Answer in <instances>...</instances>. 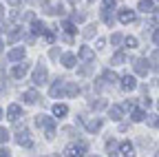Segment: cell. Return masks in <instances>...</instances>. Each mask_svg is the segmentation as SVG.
I'll return each instance as SVG.
<instances>
[{
	"mask_svg": "<svg viewBox=\"0 0 159 157\" xmlns=\"http://www.w3.org/2000/svg\"><path fill=\"white\" fill-rule=\"evenodd\" d=\"M42 9H44V13H49V16H55V13H64L62 5H60V2H55V0H49V2H44V5H42Z\"/></svg>",
	"mask_w": 159,
	"mask_h": 157,
	"instance_id": "1",
	"label": "cell"
},
{
	"mask_svg": "<svg viewBox=\"0 0 159 157\" xmlns=\"http://www.w3.org/2000/svg\"><path fill=\"white\" fill-rule=\"evenodd\" d=\"M31 80H33L35 86L44 84V82H47V69H44V67H38V69L33 71V77H31Z\"/></svg>",
	"mask_w": 159,
	"mask_h": 157,
	"instance_id": "2",
	"label": "cell"
},
{
	"mask_svg": "<svg viewBox=\"0 0 159 157\" xmlns=\"http://www.w3.org/2000/svg\"><path fill=\"white\" fill-rule=\"evenodd\" d=\"M62 155H86V146L84 144H71V146L64 148Z\"/></svg>",
	"mask_w": 159,
	"mask_h": 157,
	"instance_id": "3",
	"label": "cell"
},
{
	"mask_svg": "<svg viewBox=\"0 0 159 157\" xmlns=\"http://www.w3.org/2000/svg\"><path fill=\"white\" fill-rule=\"evenodd\" d=\"M27 73H29V64H27V62H22V64L13 67V71H11V75L16 77V80H20V77H25Z\"/></svg>",
	"mask_w": 159,
	"mask_h": 157,
	"instance_id": "4",
	"label": "cell"
},
{
	"mask_svg": "<svg viewBox=\"0 0 159 157\" xmlns=\"http://www.w3.org/2000/svg\"><path fill=\"white\" fill-rule=\"evenodd\" d=\"M148 60H144V58H139V60H135V73H139V75H146L148 73Z\"/></svg>",
	"mask_w": 159,
	"mask_h": 157,
	"instance_id": "5",
	"label": "cell"
},
{
	"mask_svg": "<svg viewBox=\"0 0 159 157\" xmlns=\"http://www.w3.org/2000/svg\"><path fill=\"white\" fill-rule=\"evenodd\" d=\"M64 84H66V82L62 80V77H57V80H55V84L51 86V95H53V97L62 95V93H64Z\"/></svg>",
	"mask_w": 159,
	"mask_h": 157,
	"instance_id": "6",
	"label": "cell"
},
{
	"mask_svg": "<svg viewBox=\"0 0 159 157\" xmlns=\"http://www.w3.org/2000/svg\"><path fill=\"white\" fill-rule=\"evenodd\" d=\"M35 124H38L40 128H53V120H51V117H47V115H38V117H35Z\"/></svg>",
	"mask_w": 159,
	"mask_h": 157,
	"instance_id": "7",
	"label": "cell"
},
{
	"mask_svg": "<svg viewBox=\"0 0 159 157\" xmlns=\"http://www.w3.org/2000/svg\"><path fill=\"white\" fill-rule=\"evenodd\" d=\"M135 86H137V80H135L133 75H124V77H122V89H124V91H133Z\"/></svg>",
	"mask_w": 159,
	"mask_h": 157,
	"instance_id": "8",
	"label": "cell"
},
{
	"mask_svg": "<svg viewBox=\"0 0 159 157\" xmlns=\"http://www.w3.org/2000/svg\"><path fill=\"white\" fill-rule=\"evenodd\" d=\"M20 113H22V111H20L18 104H11V106L7 109V117H9L11 122H18V120H20Z\"/></svg>",
	"mask_w": 159,
	"mask_h": 157,
	"instance_id": "9",
	"label": "cell"
},
{
	"mask_svg": "<svg viewBox=\"0 0 159 157\" xmlns=\"http://www.w3.org/2000/svg\"><path fill=\"white\" fill-rule=\"evenodd\" d=\"M31 31H33V35H44L47 33V27L40 22V20H31Z\"/></svg>",
	"mask_w": 159,
	"mask_h": 157,
	"instance_id": "10",
	"label": "cell"
},
{
	"mask_svg": "<svg viewBox=\"0 0 159 157\" xmlns=\"http://www.w3.org/2000/svg\"><path fill=\"white\" fill-rule=\"evenodd\" d=\"M133 20H135V13H133L130 9H122V11H119V22L128 25V22H133Z\"/></svg>",
	"mask_w": 159,
	"mask_h": 157,
	"instance_id": "11",
	"label": "cell"
},
{
	"mask_svg": "<svg viewBox=\"0 0 159 157\" xmlns=\"http://www.w3.org/2000/svg\"><path fill=\"white\" fill-rule=\"evenodd\" d=\"M7 58H9L11 62L22 60V58H25V49H22V47H16V49H11V51H9V55H7Z\"/></svg>",
	"mask_w": 159,
	"mask_h": 157,
	"instance_id": "12",
	"label": "cell"
},
{
	"mask_svg": "<svg viewBox=\"0 0 159 157\" xmlns=\"http://www.w3.org/2000/svg\"><path fill=\"white\" fill-rule=\"evenodd\" d=\"M16 142H18L20 146H31V137H29V133H27V131H20V133H18V137H16Z\"/></svg>",
	"mask_w": 159,
	"mask_h": 157,
	"instance_id": "13",
	"label": "cell"
},
{
	"mask_svg": "<svg viewBox=\"0 0 159 157\" xmlns=\"http://www.w3.org/2000/svg\"><path fill=\"white\" fill-rule=\"evenodd\" d=\"M22 97H25V102H27V104H35V102L40 100V95H38L35 91H27Z\"/></svg>",
	"mask_w": 159,
	"mask_h": 157,
	"instance_id": "14",
	"label": "cell"
},
{
	"mask_svg": "<svg viewBox=\"0 0 159 157\" xmlns=\"http://www.w3.org/2000/svg\"><path fill=\"white\" fill-rule=\"evenodd\" d=\"M62 64H64L66 69L75 67V55H73V53H64V55H62Z\"/></svg>",
	"mask_w": 159,
	"mask_h": 157,
	"instance_id": "15",
	"label": "cell"
},
{
	"mask_svg": "<svg viewBox=\"0 0 159 157\" xmlns=\"http://www.w3.org/2000/svg\"><path fill=\"white\" fill-rule=\"evenodd\" d=\"M66 113H69L66 104H55V106H53V115H57V117H64Z\"/></svg>",
	"mask_w": 159,
	"mask_h": 157,
	"instance_id": "16",
	"label": "cell"
},
{
	"mask_svg": "<svg viewBox=\"0 0 159 157\" xmlns=\"http://www.w3.org/2000/svg\"><path fill=\"white\" fill-rule=\"evenodd\" d=\"M119 155H133V144L130 142H122L119 144Z\"/></svg>",
	"mask_w": 159,
	"mask_h": 157,
	"instance_id": "17",
	"label": "cell"
},
{
	"mask_svg": "<svg viewBox=\"0 0 159 157\" xmlns=\"http://www.w3.org/2000/svg\"><path fill=\"white\" fill-rule=\"evenodd\" d=\"M99 128H102V120H93V122L86 124V131H89V133H95V131H99Z\"/></svg>",
	"mask_w": 159,
	"mask_h": 157,
	"instance_id": "18",
	"label": "cell"
},
{
	"mask_svg": "<svg viewBox=\"0 0 159 157\" xmlns=\"http://www.w3.org/2000/svg\"><path fill=\"white\" fill-rule=\"evenodd\" d=\"M80 58H82V60H93V49L82 47V49H80Z\"/></svg>",
	"mask_w": 159,
	"mask_h": 157,
	"instance_id": "19",
	"label": "cell"
},
{
	"mask_svg": "<svg viewBox=\"0 0 159 157\" xmlns=\"http://www.w3.org/2000/svg\"><path fill=\"white\" fill-rule=\"evenodd\" d=\"M91 109H93V111H102V109H106V100H93V102H91Z\"/></svg>",
	"mask_w": 159,
	"mask_h": 157,
	"instance_id": "20",
	"label": "cell"
},
{
	"mask_svg": "<svg viewBox=\"0 0 159 157\" xmlns=\"http://www.w3.org/2000/svg\"><path fill=\"white\" fill-rule=\"evenodd\" d=\"M139 9H142L144 13H150L152 11V2L150 0H142V2H139Z\"/></svg>",
	"mask_w": 159,
	"mask_h": 157,
	"instance_id": "21",
	"label": "cell"
},
{
	"mask_svg": "<svg viewBox=\"0 0 159 157\" xmlns=\"http://www.w3.org/2000/svg\"><path fill=\"white\" fill-rule=\"evenodd\" d=\"M111 117L113 120H122V106H111Z\"/></svg>",
	"mask_w": 159,
	"mask_h": 157,
	"instance_id": "22",
	"label": "cell"
},
{
	"mask_svg": "<svg viewBox=\"0 0 159 157\" xmlns=\"http://www.w3.org/2000/svg\"><path fill=\"white\" fill-rule=\"evenodd\" d=\"M102 18H104V22H106V25H113V13H111V9H106V7H104Z\"/></svg>",
	"mask_w": 159,
	"mask_h": 157,
	"instance_id": "23",
	"label": "cell"
},
{
	"mask_svg": "<svg viewBox=\"0 0 159 157\" xmlns=\"http://www.w3.org/2000/svg\"><path fill=\"white\" fill-rule=\"evenodd\" d=\"M124 60H126V55H124L122 51H119V53H115V55H113V64H122Z\"/></svg>",
	"mask_w": 159,
	"mask_h": 157,
	"instance_id": "24",
	"label": "cell"
},
{
	"mask_svg": "<svg viewBox=\"0 0 159 157\" xmlns=\"http://www.w3.org/2000/svg\"><path fill=\"white\" fill-rule=\"evenodd\" d=\"M77 93H80V89H77L75 84H69V86H66V95H69V97H73V95H77Z\"/></svg>",
	"mask_w": 159,
	"mask_h": 157,
	"instance_id": "25",
	"label": "cell"
},
{
	"mask_svg": "<svg viewBox=\"0 0 159 157\" xmlns=\"http://www.w3.org/2000/svg\"><path fill=\"white\" fill-rule=\"evenodd\" d=\"M104 80H108V82H117V75H115L113 71H104Z\"/></svg>",
	"mask_w": 159,
	"mask_h": 157,
	"instance_id": "26",
	"label": "cell"
},
{
	"mask_svg": "<svg viewBox=\"0 0 159 157\" xmlns=\"http://www.w3.org/2000/svg\"><path fill=\"white\" fill-rule=\"evenodd\" d=\"M93 35H95V27L91 25V27H86V29H84V38L89 40V38H93Z\"/></svg>",
	"mask_w": 159,
	"mask_h": 157,
	"instance_id": "27",
	"label": "cell"
},
{
	"mask_svg": "<svg viewBox=\"0 0 159 157\" xmlns=\"http://www.w3.org/2000/svg\"><path fill=\"white\" fill-rule=\"evenodd\" d=\"M20 35H22V31H11V33H9V42H16V40H20Z\"/></svg>",
	"mask_w": 159,
	"mask_h": 157,
	"instance_id": "28",
	"label": "cell"
},
{
	"mask_svg": "<svg viewBox=\"0 0 159 157\" xmlns=\"http://www.w3.org/2000/svg\"><path fill=\"white\" fill-rule=\"evenodd\" d=\"M9 140V133H7V128H0V144H5Z\"/></svg>",
	"mask_w": 159,
	"mask_h": 157,
	"instance_id": "29",
	"label": "cell"
},
{
	"mask_svg": "<svg viewBox=\"0 0 159 157\" xmlns=\"http://www.w3.org/2000/svg\"><path fill=\"white\" fill-rule=\"evenodd\" d=\"M144 117H146V115H144V111H135V113H133V120H135V122H142Z\"/></svg>",
	"mask_w": 159,
	"mask_h": 157,
	"instance_id": "30",
	"label": "cell"
},
{
	"mask_svg": "<svg viewBox=\"0 0 159 157\" xmlns=\"http://www.w3.org/2000/svg\"><path fill=\"white\" fill-rule=\"evenodd\" d=\"M62 27H64V31H66V33H75V25H73V22H64Z\"/></svg>",
	"mask_w": 159,
	"mask_h": 157,
	"instance_id": "31",
	"label": "cell"
},
{
	"mask_svg": "<svg viewBox=\"0 0 159 157\" xmlns=\"http://www.w3.org/2000/svg\"><path fill=\"white\" fill-rule=\"evenodd\" d=\"M126 47L135 49V47H137V38H126Z\"/></svg>",
	"mask_w": 159,
	"mask_h": 157,
	"instance_id": "32",
	"label": "cell"
},
{
	"mask_svg": "<svg viewBox=\"0 0 159 157\" xmlns=\"http://www.w3.org/2000/svg\"><path fill=\"white\" fill-rule=\"evenodd\" d=\"M84 18H86L84 13H73V20L75 22H84Z\"/></svg>",
	"mask_w": 159,
	"mask_h": 157,
	"instance_id": "33",
	"label": "cell"
},
{
	"mask_svg": "<svg viewBox=\"0 0 159 157\" xmlns=\"http://www.w3.org/2000/svg\"><path fill=\"white\" fill-rule=\"evenodd\" d=\"M122 40H124V38H122V35H119V33H115V35L111 38V42H113V44H119V42H122Z\"/></svg>",
	"mask_w": 159,
	"mask_h": 157,
	"instance_id": "34",
	"label": "cell"
},
{
	"mask_svg": "<svg viewBox=\"0 0 159 157\" xmlns=\"http://www.w3.org/2000/svg\"><path fill=\"white\" fill-rule=\"evenodd\" d=\"M44 40H47V42H53V31H47V33H44Z\"/></svg>",
	"mask_w": 159,
	"mask_h": 157,
	"instance_id": "35",
	"label": "cell"
},
{
	"mask_svg": "<svg viewBox=\"0 0 159 157\" xmlns=\"http://www.w3.org/2000/svg\"><path fill=\"white\" fill-rule=\"evenodd\" d=\"M91 73V67H82V69H80V75H89Z\"/></svg>",
	"mask_w": 159,
	"mask_h": 157,
	"instance_id": "36",
	"label": "cell"
},
{
	"mask_svg": "<svg viewBox=\"0 0 159 157\" xmlns=\"http://www.w3.org/2000/svg\"><path fill=\"white\" fill-rule=\"evenodd\" d=\"M104 7H106V9H111V7H115V0H104Z\"/></svg>",
	"mask_w": 159,
	"mask_h": 157,
	"instance_id": "37",
	"label": "cell"
},
{
	"mask_svg": "<svg viewBox=\"0 0 159 157\" xmlns=\"http://www.w3.org/2000/svg\"><path fill=\"white\" fill-rule=\"evenodd\" d=\"M157 122H159V120H157V117H155V115H150V120H148V124H152V126H157Z\"/></svg>",
	"mask_w": 159,
	"mask_h": 157,
	"instance_id": "38",
	"label": "cell"
},
{
	"mask_svg": "<svg viewBox=\"0 0 159 157\" xmlns=\"http://www.w3.org/2000/svg\"><path fill=\"white\" fill-rule=\"evenodd\" d=\"M0 157H9V150L7 148H0Z\"/></svg>",
	"mask_w": 159,
	"mask_h": 157,
	"instance_id": "39",
	"label": "cell"
},
{
	"mask_svg": "<svg viewBox=\"0 0 159 157\" xmlns=\"http://www.w3.org/2000/svg\"><path fill=\"white\" fill-rule=\"evenodd\" d=\"M49 55H51V58H57V55H60V51H57V49H51V53H49Z\"/></svg>",
	"mask_w": 159,
	"mask_h": 157,
	"instance_id": "40",
	"label": "cell"
},
{
	"mask_svg": "<svg viewBox=\"0 0 159 157\" xmlns=\"http://www.w3.org/2000/svg\"><path fill=\"white\" fill-rule=\"evenodd\" d=\"M124 109H135V102H130V100H128V102L124 104Z\"/></svg>",
	"mask_w": 159,
	"mask_h": 157,
	"instance_id": "41",
	"label": "cell"
},
{
	"mask_svg": "<svg viewBox=\"0 0 159 157\" xmlns=\"http://www.w3.org/2000/svg\"><path fill=\"white\" fill-rule=\"evenodd\" d=\"M152 40H155V42H157V44H159V29H157V31H155V35H152Z\"/></svg>",
	"mask_w": 159,
	"mask_h": 157,
	"instance_id": "42",
	"label": "cell"
},
{
	"mask_svg": "<svg viewBox=\"0 0 159 157\" xmlns=\"http://www.w3.org/2000/svg\"><path fill=\"white\" fill-rule=\"evenodd\" d=\"M2 11H5V9H2V7H0V20H2V18H5V13H2Z\"/></svg>",
	"mask_w": 159,
	"mask_h": 157,
	"instance_id": "43",
	"label": "cell"
},
{
	"mask_svg": "<svg viewBox=\"0 0 159 157\" xmlns=\"http://www.w3.org/2000/svg\"><path fill=\"white\" fill-rule=\"evenodd\" d=\"M27 2H31V5H35V2H40V0H27Z\"/></svg>",
	"mask_w": 159,
	"mask_h": 157,
	"instance_id": "44",
	"label": "cell"
},
{
	"mask_svg": "<svg viewBox=\"0 0 159 157\" xmlns=\"http://www.w3.org/2000/svg\"><path fill=\"white\" fill-rule=\"evenodd\" d=\"M9 2H11V5H18V2H20V0H9Z\"/></svg>",
	"mask_w": 159,
	"mask_h": 157,
	"instance_id": "45",
	"label": "cell"
},
{
	"mask_svg": "<svg viewBox=\"0 0 159 157\" xmlns=\"http://www.w3.org/2000/svg\"><path fill=\"white\" fill-rule=\"evenodd\" d=\"M0 51H2V42H0Z\"/></svg>",
	"mask_w": 159,
	"mask_h": 157,
	"instance_id": "46",
	"label": "cell"
},
{
	"mask_svg": "<svg viewBox=\"0 0 159 157\" xmlns=\"http://www.w3.org/2000/svg\"><path fill=\"white\" fill-rule=\"evenodd\" d=\"M71 2H73V5H75V2H77V0H71Z\"/></svg>",
	"mask_w": 159,
	"mask_h": 157,
	"instance_id": "47",
	"label": "cell"
},
{
	"mask_svg": "<svg viewBox=\"0 0 159 157\" xmlns=\"http://www.w3.org/2000/svg\"><path fill=\"white\" fill-rule=\"evenodd\" d=\"M0 117H2V111H0Z\"/></svg>",
	"mask_w": 159,
	"mask_h": 157,
	"instance_id": "48",
	"label": "cell"
},
{
	"mask_svg": "<svg viewBox=\"0 0 159 157\" xmlns=\"http://www.w3.org/2000/svg\"><path fill=\"white\" fill-rule=\"evenodd\" d=\"M0 33H2V29H0Z\"/></svg>",
	"mask_w": 159,
	"mask_h": 157,
	"instance_id": "49",
	"label": "cell"
},
{
	"mask_svg": "<svg viewBox=\"0 0 159 157\" xmlns=\"http://www.w3.org/2000/svg\"><path fill=\"white\" fill-rule=\"evenodd\" d=\"M157 126H159V122H157Z\"/></svg>",
	"mask_w": 159,
	"mask_h": 157,
	"instance_id": "50",
	"label": "cell"
}]
</instances>
